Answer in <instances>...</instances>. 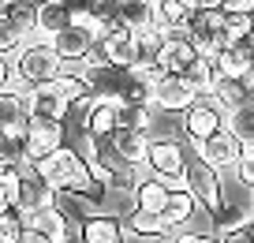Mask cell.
I'll list each match as a JSON object with an SVG mask.
<instances>
[{"label": "cell", "mask_w": 254, "mask_h": 243, "mask_svg": "<svg viewBox=\"0 0 254 243\" xmlns=\"http://www.w3.org/2000/svg\"><path fill=\"white\" fill-rule=\"evenodd\" d=\"M34 172L53 191H60V195H82V198H90V202H97V198L105 195V187L94 180V172H90V161L79 150H71L67 142H64L60 150H53L49 157H41L38 165H34Z\"/></svg>", "instance_id": "obj_1"}, {"label": "cell", "mask_w": 254, "mask_h": 243, "mask_svg": "<svg viewBox=\"0 0 254 243\" xmlns=\"http://www.w3.org/2000/svg\"><path fill=\"white\" fill-rule=\"evenodd\" d=\"M11 71L23 79L26 90H38V86H53L67 71V60L53 49V41H30L19 49V60L11 64Z\"/></svg>", "instance_id": "obj_2"}, {"label": "cell", "mask_w": 254, "mask_h": 243, "mask_svg": "<svg viewBox=\"0 0 254 243\" xmlns=\"http://www.w3.org/2000/svg\"><path fill=\"white\" fill-rule=\"evenodd\" d=\"M146 168H150L153 176H161L168 187H187L190 157L176 139H153L150 142V157H146Z\"/></svg>", "instance_id": "obj_3"}, {"label": "cell", "mask_w": 254, "mask_h": 243, "mask_svg": "<svg viewBox=\"0 0 254 243\" xmlns=\"http://www.w3.org/2000/svg\"><path fill=\"white\" fill-rule=\"evenodd\" d=\"M224 26H228L224 8H198L194 15H190L187 30H190V41H194V49H198V56L217 60V53H221V49H228Z\"/></svg>", "instance_id": "obj_4"}, {"label": "cell", "mask_w": 254, "mask_h": 243, "mask_svg": "<svg viewBox=\"0 0 254 243\" xmlns=\"http://www.w3.org/2000/svg\"><path fill=\"white\" fill-rule=\"evenodd\" d=\"M224 124H228V112H224L209 94H206V97H198V101H194L187 112H183V120H180V127H183V135H187L190 146L206 142L209 135H217Z\"/></svg>", "instance_id": "obj_5"}, {"label": "cell", "mask_w": 254, "mask_h": 243, "mask_svg": "<svg viewBox=\"0 0 254 243\" xmlns=\"http://www.w3.org/2000/svg\"><path fill=\"white\" fill-rule=\"evenodd\" d=\"M224 172H217L213 165H206L202 157L190 161V172H187V187L194 191L202 210H209V217L221 221V210H224V183H221Z\"/></svg>", "instance_id": "obj_6"}, {"label": "cell", "mask_w": 254, "mask_h": 243, "mask_svg": "<svg viewBox=\"0 0 254 243\" xmlns=\"http://www.w3.org/2000/svg\"><path fill=\"white\" fill-rule=\"evenodd\" d=\"M150 131H138V127H116L109 135L112 146V161L127 168H146V157H150Z\"/></svg>", "instance_id": "obj_7"}, {"label": "cell", "mask_w": 254, "mask_h": 243, "mask_svg": "<svg viewBox=\"0 0 254 243\" xmlns=\"http://www.w3.org/2000/svg\"><path fill=\"white\" fill-rule=\"evenodd\" d=\"M194 150H198V157L206 161V165H213L217 172H236V165H239V157H243L247 146L228 131V127H221L217 135H209V139L198 142Z\"/></svg>", "instance_id": "obj_8"}, {"label": "cell", "mask_w": 254, "mask_h": 243, "mask_svg": "<svg viewBox=\"0 0 254 243\" xmlns=\"http://www.w3.org/2000/svg\"><path fill=\"white\" fill-rule=\"evenodd\" d=\"M26 228H38L41 236H49L53 243H67L79 236L82 240V221H75L71 213H64L60 206H49V210L26 213Z\"/></svg>", "instance_id": "obj_9"}, {"label": "cell", "mask_w": 254, "mask_h": 243, "mask_svg": "<svg viewBox=\"0 0 254 243\" xmlns=\"http://www.w3.org/2000/svg\"><path fill=\"white\" fill-rule=\"evenodd\" d=\"M64 146V124L60 120H38L30 116V127H26V161L38 165L41 157H49L53 150Z\"/></svg>", "instance_id": "obj_10"}, {"label": "cell", "mask_w": 254, "mask_h": 243, "mask_svg": "<svg viewBox=\"0 0 254 243\" xmlns=\"http://www.w3.org/2000/svg\"><path fill=\"white\" fill-rule=\"evenodd\" d=\"M120 101H124V97H94V105L86 109V124H82V131L90 135V142L109 139L120 127Z\"/></svg>", "instance_id": "obj_11"}, {"label": "cell", "mask_w": 254, "mask_h": 243, "mask_svg": "<svg viewBox=\"0 0 254 243\" xmlns=\"http://www.w3.org/2000/svg\"><path fill=\"white\" fill-rule=\"evenodd\" d=\"M168 195H172V187H168L161 176H142V180L131 187V210H142V213H165L168 206Z\"/></svg>", "instance_id": "obj_12"}, {"label": "cell", "mask_w": 254, "mask_h": 243, "mask_svg": "<svg viewBox=\"0 0 254 243\" xmlns=\"http://www.w3.org/2000/svg\"><path fill=\"white\" fill-rule=\"evenodd\" d=\"M53 41V49L64 56L67 64H79V60H86L90 56V45H94V30H86V26H79V23H71V26H64L56 38H49Z\"/></svg>", "instance_id": "obj_13"}, {"label": "cell", "mask_w": 254, "mask_h": 243, "mask_svg": "<svg viewBox=\"0 0 254 243\" xmlns=\"http://www.w3.org/2000/svg\"><path fill=\"white\" fill-rule=\"evenodd\" d=\"M194 101H198V94L183 82V75H161V82H157V109H165V112H187Z\"/></svg>", "instance_id": "obj_14"}, {"label": "cell", "mask_w": 254, "mask_h": 243, "mask_svg": "<svg viewBox=\"0 0 254 243\" xmlns=\"http://www.w3.org/2000/svg\"><path fill=\"white\" fill-rule=\"evenodd\" d=\"M23 97H26V109H30V116H38V120H60V124H64V116L71 112V105H67L60 94H56V86L26 90Z\"/></svg>", "instance_id": "obj_15"}, {"label": "cell", "mask_w": 254, "mask_h": 243, "mask_svg": "<svg viewBox=\"0 0 254 243\" xmlns=\"http://www.w3.org/2000/svg\"><path fill=\"white\" fill-rule=\"evenodd\" d=\"M56 195L60 191H53L45 180H41L38 172H34V165H26L23 172V198H19V210L23 213H38V210H49V206H56Z\"/></svg>", "instance_id": "obj_16"}, {"label": "cell", "mask_w": 254, "mask_h": 243, "mask_svg": "<svg viewBox=\"0 0 254 243\" xmlns=\"http://www.w3.org/2000/svg\"><path fill=\"white\" fill-rule=\"evenodd\" d=\"M194 60H198L194 41H165V49L157 53V64H153V68H157L161 75H183Z\"/></svg>", "instance_id": "obj_17"}, {"label": "cell", "mask_w": 254, "mask_h": 243, "mask_svg": "<svg viewBox=\"0 0 254 243\" xmlns=\"http://www.w3.org/2000/svg\"><path fill=\"white\" fill-rule=\"evenodd\" d=\"M120 23L131 26L135 34L153 30V26L161 23V4L157 0H127L124 8H120Z\"/></svg>", "instance_id": "obj_18"}, {"label": "cell", "mask_w": 254, "mask_h": 243, "mask_svg": "<svg viewBox=\"0 0 254 243\" xmlns=\"http://www.w3.org/2000/svg\"><path fill=\"white\" fill-rule=\"evenodd\" d=\"M194 210H198V198H194V191L190 187H172V195H168V206H165V225L172 228V232H180L183 225H187L190 217H194Z\"/></svg>", "instance_id": "obj_19"}, {"label": "cell", "mask_w": 254, "mask_h": 243, "mask_svg": "<svg viewBox=\"0 0 254 243\" xmlns=\"http://www.w3.org/2000/svg\"><path fill=\"white\" fill-rule=\"evenodd\" d=\"M124 232L138 236V240H168L172 236V228L165 225V217L161 213H142V210H131L124 221Z\"/></svg>", "instance_id": "obj_20"}, {"label": "cell", "mask_w": 254, "mask_h": 243, "mask_svg": "<svg viewBox=\"0 0 254 243\" xmlns=\"http://www.w3.org/2000/svg\"><path fill=\"white\" fill-rule=\"evenodd\" d=\"M0 127H4L8 135L30 127V109H26L23 94H0Z\"/></svg>", "instance_id": "obj_21"}, {"label": "cell", "mask_w": 254, "mask_h": 243, "mask_svg": "<svg viewBox=\"0 0 254 243\" xmlns=\"http://www.w3.org/2000/svg\"><path fill=\"white\" fill-rule=\"evenodd\" d=\"M53 86H56V94H60L64 101L71 105V109H79V105L94 101V86H90V79L79 75V71H64V75L56 79Z\"/></svg>", "instance_id": "obj_22"}, {"label": "cell", "mask_w": 254, "mask_h": 243, "mask_svg": "<svg viewBox=\"0 0 254 243\" xmlns=\"http://www.w3.org/2000/svg\"><path fill=\"white\" fill-rule=\"evenodd\" d=\"M82 243H124V225L116 217H82Z\"/></svg>", "instance_id": "obj_23"}, {"label": "cell", "mask_w": 254, "mask_h": 243, "mask_svg": "<svg viewBox=\"0 0 254 243\" xmlns=\"http://www.w3.org/2000/svg\"><path fill=\"white\" fill-rule=\"evenodd\" d=\"M224 127H228L247 150H254V97H247L243 105H236V109L228 112V124Z\"/></svg>", "instance_id": "obj_24"}, {"label": "cell", "mask_w": 254, "mask_h": 243, "mask_svg": "<svg viewBox=\"0 0 254 243\" xmlns=\"http://www.w3.org/2000/svg\"><path fill=\"white\" fill-rule=\"evenodd\" d=\"M75 23V11L67 8V4H41L38 8V30L41 34H49V38H56V34L64 30V26H71Z\"/></svg>", "instance_id": "obj_25"}, {"label": "cell", "mask_w": 254, "mask_h": 243, "mask_svg": "<svg viewBox=\"0 0 254 243\" xmlns=\"http://www.w3.org/2000/svg\"><path fill=\"white\" fill-rule=\"evenodd\" d=\"M183 82H187L198 97H206L209 90H213V82H217V64L209 60V56H198V60L183 71Z\"/></svg>", "instance_id": "obj_26"}, {"label": "cell", "mask_w": 254, "mask_h": 243, "mask_svg": "<svg viewBox=\"0 0 254 243\" xmlns=\"http://www.w3.org/2000/svg\"><path fill=\"white\" fill-rule=\"evenodd\" d=\"M217 75H228V79H243L247 75V68L254 64V56L247 53L243 45H228V49H221L217 53Z\"/></svg>", "instance_id": "obj_27"}, {"label": "cell", "mask_w": 254, "mask_h": 243, "mask_svg": "<svg viewBox=\"0 0 254 243\" xmlns=\"http://www.w3.org/2000/svg\"><path fill=\"white\" fill-rule=\"evenodd\" d=\"M209 97H213L217 105H221L224 112H232L236 105H243L247 97V90H243V82L239 79H228V75H217V82H213V90H209Z\"/></svg>", "instance_id": "obj_28"}, {"label": "cell", "mask_w": 254, "mask_h": 243, "mask_svg": "<svg viewBox=\"0 0 254 243\" xmlns=\"http://www.w3.org/2000/svg\"><path fill=\"white\" fill-rule=\"evenodd\" d=\"M153 116H157V105H131V101H120V127L153 131Z\"/></svg>", "instance_id": "obj_29"}, {"label": "cell", "mask_w": 254, "mask_h": 243, "mask_svg": "<svg viewBox=\"0 0 254 243\" xmlns=\"http://www.w3.org/2000/svg\"><path fill=\"white\" fill-rule=\"evenodd\" d=\"M194 11V0H161V23L168 26H187Z\"/></svg>", "instance_id": "obj_30"}, {"label": "cell", "mask_w": 254, "mask_h": 243, "mask_svg": "<svg viewBox=\"0 0 254 243\" xmlns=\"http://www.w3.org/2000/svg\"><path fill=\"white\" fill-rule=\"evenodd\" d=\"M109 64H112V34L97 30L94 45H90V56H86V68H109Z\"/></svg>", "instance_id": "obj_31"}, {"label": "cell", "mask_w": 254, "mask_h": 243, "mask_svg": "<svg viewBox=\"0 0 254 243\" xmlns=\"http://www.w3.org/2000/svg\"><path fill=\"white\" fill-rule=\"evenodd\" d=\"M23 38H26L23 26H15L11 19H0V56L19 53V49H23Z\"/></svg>", "instance_id": "obj_32"}, {"label": "cell", "mask_w": 254, "mask_h": 243, "mask_svg": "<svg viewBox=\"0 0 254 243\" xmlns=\"http://www.w3.org/2000/svg\"><path fill=\"white\" fill-rule=\"evenodd\" d=\"M8 19H11L15 26H23L26 34L38 30V4H30V0H19L15 8H11V15H8Z\"/></svg>", "instance_id": "obj_33"}, {"label": "cell", "mask_w": 254, "mask_h": 243, "mask_svg": "<svg viewBox=\"0 0 254 243\" xmlns=\"http://www.w3.org/2000/svg\"><path fill=\"white\" fill-rule=\"evenodd\" d=\"M251 30H254V15H228L224 38H228V45H236V41H243Z\"/></svg>", "instance_id": "obj_34"}, {"label": "cell", "mask_w": 254, "mask_h": 243, "mask_svg": "<svg viewBox=\"0 0 254 243\" xmlns=\"http://www.w3.org/2000/svg\"><path fill=\"white\" fill-rule=\"evenodd\" d=\"M236 176L247 191H254V150H243V157H239V165H236Z\"/></svg>", "instance_id": "obj_35"}, {"label": "cell", "mask_w": 254, "mask_h": 243, "mask_svg": "<svg viewBox=\"0 0 254 243\" xmlns=\"http://www.w3.org/2000/svg\"><path fill=\"white\" fill-rule=\"evenodd\" d=\"M172 243H224V240L213 232H176Z\"/></svg>", "instance_id": "obj_36"}, {"label": "cell", "mask_w": 254, "mask_h": 243, "mask_svg": "<svg viewBox=\"0 0 254 243\" xmlns=\"http://www.w3.org/2000/svg\"><path fill=\"white\" fill-rule=\"evenodd\" d=\"M224 15H254V0H224Z\"/></svg>", "instance_id": "obj_37"}, {"label": "cell", "mask_w": 254, "mask_h": 243, "mask_svg": "<svg viewBox=\"0 0 254 243\" xmlns=\"http://www.w3.org/2000/svg\"><path fill=\"white\" fill-rule=\"evenodd\" d=\"M11 243H53V240H49V236H41L38 228H23V236H19V240H11Z\"/></svg>", "instance_id": "obj_38"}, {"label": "cell", "mask_w": 254, "mask_h": 243, "mask_svg": "<svg viewBox=\"0 0 254 243\" xmlns=\"http://www.w3.org/2000/svg\"><path fill=\"white\" fill-rule=\"evenodd\" d=\"M8 79H11V64L0 56V94H4V86H8Z\"/></svg>", "instance_id": "obj_39"}, {"label": "cell", "mask_w": 254, "mask_h": 243, "mask_svg": "<svg viewBox=\"0 0 254 243\" xmlns=\"http://www.w3.org/2000/svg\"><path fill=\"white\" fill-rule=\"evenodd\" d=\"M239 82H243V90H247V94L254 97V64H251V68H247V75L239 79Z\"/></svg>", "instance_id": "obj_40"}, {"label": "cell", "mask_w": 254, "mask_h": 243, "mask_svg": "<svg viewBox=\"0 0 254 243\" xmlns=\"http://www.w3.org/2000/svg\"><path fill=\"white\" fill-rule=\"evenodd\" d=\"M19 0H0V19H8L11 15V8H15Z\"/></svg>", "instance_id": "obj_41"}, {"label": "cell", "mask_w": 254, "mask_h": 243, "mask_svg": "<svg viewBox=\"0 0 254 243\" xmlns=\"http://www.w3.org/2000/svg\"><path fill=\"white\" fill-rule=\"evenodd\" d=\"M60 4H67L71 11H86V4H90V0H60Z\"/></svg>", "instance_id": "obj_42"}, {"label": "cell", "mask_w": 254, "mask_h": 243, "mask_svg": "<svg viewBox=\"0 0 254 243\" xmlns=\"http://www.w3.org/2000/svg\"><path fill=\"white\" fill-rule=\"evenodd\" d=\"M224 0H194V8H221Z\"/></svg>", "instance_id": "obj_43"}, {"label": "cell", "mask_w": 254, "mask_h": 243, "mask_svg": "<svg viewBox=\"0 0 254 243\" xmlns=\"http://www.w3.org/2000/svg\"><path fill=\"white\" fill-rule=\"evenodd\" d=\"M8 210H11V202H8V195L0 191V213H8Z\"/></svg>", "instance_id": "obj_44"}, {"label": "cell", "mask_w": 254, "mask_h": 243, "mask_svg": "<svg viewBox=\"0 0 254 243\" xmlns=\"http://www.w3.org/2000/svg\"><path fill=\"white\" fill-rule=\"evenodd\" d=\"M4 172H8V165H0V191H4Z\"/></svg>", "instance_id": "obj_45"}, {"label": "cell", "mask_w": 254, "mask_h": 243, "mask_svg": "<svg viewBox=\"0 0 254 243\" xmlns=\"http://www.w3.org/2000/svg\"><path fill=\"white\" fill-rule=\"evenodd\" d=\"M30 4H38V8H41V4H56V0H30Z\"/></svg>", "instance_id": "obj_46"}, {"label": "cell", "mask_w": 254, "mask_h": 243, "mask_svg": "<svg viewBox=\"0 0 254 243\" xmlns=\"http://www.w3.org/2000/svg\"><path fill=\"white\" fill-rule=\"evenodd\" d=\"M0 243H11V240H8V236H4V228H0Z\"/></svg>", "instance_id": "obj_47"}, {"label": "cell", "mask_w": 254, "mask_h": 243, "mask_svg": "<svg viewBox=\"0 0 254 243\" xmlns=\"http://www.w3.org/2000/svg\"><path fill=\"white\" fill-rule=\"evenodd\" d=\"M4 139H8V131H4V127H0V142H4Z\"/></svg>", "instance_id": "obj_48"}, {"label": "cell", "mask_w": 254, "mask_h": 243, "mask_svg": "<svg viewBox=\"0 0 254 243\" xmlns=\"http://www.w3.org/2000/svg\"><path fill=\"white\" fill-rule=\"evenodd\" d=\"M251 210H254V191H251Z\"/></svg>", "instance_id": "obj_49"}, {"label": "cell", "mask_w": 254, "mask_h": 243, "mask_svg": "<svg viewBox=\"0 0 254 243\" xmlns=\"http://www.w3.org/2000/svg\"><path fill=\"white\" fill-rule=\"evenodd\" d=\"M157 4H161V0H157Z\"/></svg>", "instance_id": "obj_50"}, {"label": "cell", "mask_w": 254, "mask_h": 243, "mask_svg": "<svg viewBox=\"0 0 254 243\" xmlns=\"http://www.w3.org/2000/svg\"><path fill=\"white\" fill-rule=\"evenodd\" d=\"M124 4H127V0H124Z\"/></svg>", "instance_id": "obj_51"}]
</instances>
